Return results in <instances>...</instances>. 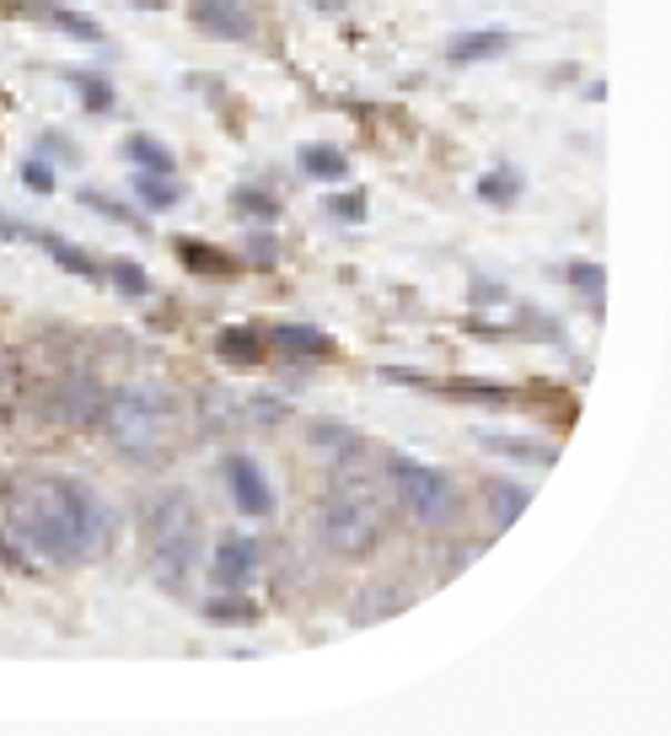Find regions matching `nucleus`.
I'll return each instance as SVG.
<instances>
[{
    "mask_svg": "<svg viewBox=\"0 0 671 736\" xmlns=\"http://www.w3.org/2000/svg\"><path fill=\"white\" fill-rule=\"evenodd\" d=\"M124 156H129L140 173H167V178L178 173V156L167 151L161 140H151V135H129V140H124Z\"/></svg>",
    "mask_w": 671,
    "mask_h": 736,
    "instance_id": "nucleus-16",
    "label": "nucleus"
},
{
    "mask_svg": "<svg viewBox=\"0 0 671 736\" xmlns=\"http://www.w3.org/2000/svg\"><path fill=\"white\" fill-rule=\"evenodd\" d=\"M76 199H81V205H87V210H102V215H108V220H119V226H129V232H140V237H146V232H151V220H146V215L124 210L119 199H108V194H97V188H81V194H76Z\"/></svg>",
    "mask_w": 671,
    "mask_h": 736,
    "instance_id": "nucleus-21",
    "label": "nucleus"
},
{
    "mask_svg": "<svg viewBox=\"0 0 671 736\" xmlns=\"http://www.w3.org/2000/svg\"><path fill=\"white\" fill-rule=\"evenodd\" d=\"M215 350H220V361H226V366L253 371L258 361H264V334H253V328H220Z\"/></svg>",
    "mask_w": 671,
    "mask_h": 736,
    "instance_id": "nucleus-13",
    "label": "nucleus"
},
{
    "mask_svg": "<svg viewBox=\"0 0 671 736\" xmlns=\"http://www.w3.org/2000/svg\"><path fill=\"white\" fill-rule=\"evenodd\" d=\"M129 6H140V11H161L167 0H129Z\"/></svg>",
    "mask_w": 671,
    "mask_h": 736,
    "instance_id": "nucleus-33",
    "label": "nucleus"
},
{
    "mask_svg": "<svg viewBox=\"0 0 671 736\" xmlns=\"http://www.w3.org/2000/svg\"><path fill=\"white\" fill-rule=\"evenodd\" d=\"M323 210L334 215V220H366V194H361V188H355V194H334Z\"/></svg>",
    "mask_w": 671,
    "mask_h": 736,
    "instance_id": "nucleus-25",
    "label": "nucleus"
},
{
    "mask_svg": "<svg viewBox=\"0 0 671 736\" xmlns=\"http://www.w3.org/2000/svg\"><path fill=\"white\" fill-rule=\"evenodd\" d=\"M564 275H570V285H580L585 296H602V291H608V275H602L596 264H570Z\"/></svg>",
    "mask_w": 671,
    "mask_h": 736,
    "instance_id": "nucleus-28",
    "label": "nucleus"
},
{
    "mask_svg": "<svg viewBox=\"0 0 671 736\" xmlns=\"http://www.w3.org/2000/svg\"><path fill=\"white\" fill-rule=\"evenodd\" d=\"M0 237H6V243H22V237H32V232L22 226V220H6V215H0Z\"/></svg>",
    "mask_w": 671,
    "mask_h": 736,
    "instance_id": "nucleus-30",
    "label": "nucleus"
},
{
    "mask_svg": "<svg viewBox=\"0 0 671 736\" xmlns=\"http://www.w3.org/2000/svg\"><path fill=\"white\" fill-rule=\"evenodd\" d=\"M296 167H302L306 178H317V184H338V178H349V156L328 146V140H312L296 151Z\"/></svg>",
    "mask_w": 671,
    "mask_h": 736,
    "instance_id": "nucleus-11",
    "label": "nucleus"
},
{
    "mask_svg": "<svg viewBox=\"0 0 671 736\" xmlns=\"http://www.w3.org/2000/svg\"><path fill=\"white\" fill-rule=\"evenodd\" d=\"M247 253H253V264H264V269H269V264H275V258H279L275 237H253V247H247Z\"/></svg>",
    "mask_w": 671,
    "mask_h": 736,
    "instance_id": "nucleus-29",
    "label": "nucleus"
},
{
    "mask_svg": "<svg viewBox=\"0 0 671 736\" xmlns=\"http://www.w3.org/2000/svg\"><path fill=\"white\" fill-rule=\"evenodd\" d=\"M526 506H532V490H521L516 479H494V484H489V511H494V527H500V532L516 522Z\"/></svg>",
    "mask_w": 671,
    "mask_h": 736,
    "instance_id": "nucleus-15",
    "label": "nucleus"
},
{
    "mask_svg": "<svg viewBox=\"0 0 671 736\" xmlns=\"http://www.w3.org/2000/svg\"><path fill=\"white\" fill-rule=\"evenodd\" d=\"M511 49V32L505 28H478V32H457L446 43V60L452 65H478V60H500Z\"/></svg>",
    "mask_w": 671,
    "mask_h": 736,
    "instance_id": "nucleus-9",
    "label": "nucleus"
},
{
    "mask_svg": "<svg viewBox=\"0 0 671 736\" xmlns=\"http://www.w3.org/2000/svg\"><path fill=\"white\" fill-rule=\"evenodd\" d=\"M387 484H393L397 506L414 517V522L425 527H446L457 517V490H452V479L441 473V468H430L420 458H387Z\"/></svg>",
    "mask_w": 671,
    "mask_h": 736,
    "instance_id": "nucleus-5",
    "label": "nucleus"
},
{
    "mask_svg": "<svg viewBox=\"0 0 671 736\" xmlns=\"http://www.w3.org/2000/svg\"><path fill=\"white\" fill-rule=\"evenodd\" d=\"M43 17H49V22H55L60 32L81 38V43H97V38H102V28H97L92 17H81V11H65V6H43Z\"/></svg>",
    "mask_w": 671,
    "mask_h": 736,
    "instance_id": "nucleus-23",
    "label": "nucleus"
},
{
    "mask_svg": "<svg viewBox=\"0 0 671 736\" xmlns=\"http://www.w3.org/2000/svg\"><path fill=\"white\" fill-rule=\"evenodd\" d=\"M205 618H210V624H253L258 608H253V602H210Z\"/></svg>",
    "mask_w": 671,
    "mask_h": 736,
    "instance_id": "nucleus-26",
    "label": "nucleus"
},
{
    "mask_svg": "<svg viewBox=\"0 0 671 736\" xmlns=\"http://www.w3.org/2000/svg\"><path fill=\"white\" fill-rule=\"evenodd\" d=\"M387 527H393V494L361 468L349 473V462H344L334 494L323 500V543L344 559H366L387 538Z\"/></svg>",
    "mask_w": 671,
    "mask_h": 736,
    "instance_id": "nucleus-3",
    "label": "nucleus"
},
{
    "mask_svg": "<svg viewBox=\"0 0 671 736\" xmlns=\"http://www.w3.org/2000/svg\"><path fill=\"white\" fill-rule=\"evenodd\" d=\"M231 210L247 215V220H264V226H275V220H279V199H275V194H264V188L243 184V188H231Z\"/></svg>",
    "mask_w": 671,
    "mask_h": 736,
    "instance_id": "nucleus-20",
    "label": "nucleus"
},
{
    "mask_svg": "<svg viewBox=\"0 0 671 736\" xmlns=\"http://www.w3.org/2000/svg\"><path fill=\"white\" fill-rule=\"evenodd\" d=\"M210 570H215V586H226V591L253 586V576H258V543H247V538H220Z\"/></svg>",
    "mask_w": 671,
    "mask_h": 736,
    "instance_id": "nucleus-8",
    "label": "nucleus"
},
{
    "mask_svg": "<svg viewBox=\"0 0 671 736\" xmlns=\"http://www.w3.org/2000/svg\"><path fill=\"white\" fill-rule=\"evenodd\" d=\"M220 479H226V490H231V500H237V511L243 517H269L275 511V490H269V479H264V468L253 458H226L220 462Z\"/></svg>",
    "mask_w": 671,
    "mask_h": 736,
    "instance_id": "nucleus-7",
    "label": "nucleus"
},
{
    "mask_svg": "<svg viewBox=\"0 0 671 736\" xmlns=\"http://www.w3.org/2000/svg\"><path fill=\"white\" fill-rule=\"evenodd\" d=\"M521 188H526V184H521V167H494V173L478 178V199L505 210V205H516V199H521Z\"/></svg>",
    "mask_w": 671,
    "mask_h": 736,
    "instance_id": "nucleus-18",
    "label": "nucleus"
},
{
    "mask_svg": "<svg viewBox=\"0 0 671 736\" xmlns=\"http://www.w3.org/2000/svg\"><path fill=\"white\" fill-rule=\"evenodd\" d=\"M188 22L205 38H226V43L258 38V17L247 0H188Z\"/></svg>",
    "mask_w": 671,
    "mask_h": 736,
    "instance_id": "nucleus-6",
    "label": "nucleus"
},
{
    "mask_svg": "<svg viewBox=\"0 0 671 736\" xmlns=\"http://www.w3.org/2000/svg\"><path fill=\"white\" fill-rule=\"evenodd\" d=\"M97 420L108 430V441L135 462L167 458L172 441H178V403H172L167 387H151V382H129L119 393H108Z\"/></svg>",
    "mask_w": 671,
    "mask_h": 736,
    "instance_id": "nucleus-2",
    "label": "nucleus"
},
{
    "mask_svg": "<svg viewBox=\"0 0 671 736\" xmlns=\"http://www.w3.org/2000/svg\"><path fill=\"white\" fill-rule=\"evenodd\" d=\"M38 243H43V253L60 264L65 275H76V279H102V269L92 264V253L87 247H76L70 237H60V232H38Z\"/></svg>",
    "mask_w": 671,
    "mask_h": 736,
    "instance_id": "nucleus-12",
    "label": "nucleus"
},
{
    "mask_svg": "<svg viewBox=\"0 0 671 736\" xmlns=\"http://www.w3.org/2000/svg\"><path fill=\"white\" fill-rule=\"evenodd\" d=\"M306 6H317V11H344L349 0H306Z\"/></svg>",
    "mask_w": 671,
    "mask_h": 736,
    "instance_id": "nucleus-32",
    "label": "nucleus"
},
{
    "mask_svg": "<svg viewBox=\"0 0 671 736\" xmlns=\"http://www.w3.org/2000/svg\"><path fill=\"white\" fill-rule=\"evenodd\" d=\"M22 188L43 199V194H55V173H49V167H43L38 156H28V161H22Z\"/></svg>",
    "mask_w": 671,
    "mask_h": 736,
    "instance_id": "nucleus-27",
    "label": "nucleus"
},
{
    "mask_svg": "<svg viewBox=\"0 0 671 736\" xmlns=\"http://www.w3.org/2000/svg\"><path fill=\"white\" fill-rule=\"evenodd\" d=\"M146 549H151V570L161 586H188L205 553V522L194 511L188 494H161L146 511Z\"/></svg>",
    "mask_w": 671,
    "mask_h": 736,
    "instance_id": "nucleus-4",
    "label": "nucleus"
},
{
    "mask_svg": "<svg viewBox=\"0 0 671 736\" xmlns=\"http://www.w3.org/2000/svg\"><path fill=\"white\" fill-rule=\"evenodd\" d=\"M108 279L119 285L124 296H146V291H151V279H146V269H140V264H129V258H119V264L108 269Z\"/></svg>",
    "mask_w": 671,
    "mask_h": 736,
    "instance_id": "nucleus-24",
    "label": "nucleus"
},
{
    "mask_svg": "<svg viewBox=\"0 0 671 736\" xmlns=\"http://www.w3.org/2000/svg\"><path fill=\"white\" fill-rule=\"evenodd\" d=\"M135 199L151 205V210H167V205H178V184H167V173H140L135 167Z\"/></svg>",
    "mask_w": 671,
    "mask_h": 736,
    "instance_id": "nucleus-22",
    "label": "nucleus"
},
{
    "mask_svg": "<svg viewBox=\"0 0 671 736\" xmlns=\"http://www.w3.org/2000/svg\"><path fill=\"white\" fill-rule=\"evenodd\" d=\"M0 522L11 543H22L49 565H81L108 553L114 543V517L92 484L70 473H43V468L0 484Z\"/></svg>",
    "mask_w": 671,
    "mask_h": 736,
    "instance_id": "nucleus-1",
    "label": "nucleus"
},
{
    "mask_svg": "<svg viewBox=\"0 0 671 736\" xmlns=\"http://www.w3.org/2000/svg\"><path fill=\"white\" fill-rule=\"evenodd\" d=\"M43 151H55V156H65V161H70V156H76V146H70V140H60V135H55V140L43 135Z\"/></svg>",
    "mask_w": 671,
    "mask_h": 736,
    "instance_id": "nucleus-31",
    "label": "nucleus"
},
{
    "mask_svg": "<svg viewBox=\"0 0 671 736\" xmlns=\"http://www.w3.org/2000/svg\"><path fill=\"white\" fill-rule=\"evenodd\" d=\"M264 344H275L285 355H312V361H328L334 355V338L323 334V328H306V323H275Z\"/></svg>",
    "mask_w": 671,
    "mask_h": 736,
    "instance_id": "nucleus-10",
    "label": "nucleus"
},
{
    "mask_svg": "<svg viewBox=\"0 0 671 736\" xmlns=\"http://www.w3.org/2000/svg\"><path fill=\"white\" fill-rule=\"evenodd\" d=\"M178 258H184L194 275H231V269H237V264H231L220 247L199 243V237H178Z\"/></svg>",
    "mask_w": 671,
    "mask_h": 736,
    "instance_id": "nucleus-17",
    "label": "nucleus"
},
{
    "mask_svg": "<svg viewBox=\"0 0 671 736\" xmlns=\"http://www.w3.org/2000/svg\"><path fill=\"white\" fill-rule=\"evenodd\" d=\"M478 446H484V452H494V458L537 462V468H549V462L559 458L549 441H526V435H478Z\"/></svg>",
    "mask_w": 671,
    "mask_h": 736,
    "instance_id": "nucleus-14",
    "label": "nucleus"
},
{
    "mask_svg": "<svg viewBox=\"0 0 671 736\" xmlns=\"http://www.w3.org/2000/svg\"><path fill=\"white\" fill-rule=\"evenodd\" d=\"M70 87H76V97H81L92 114H114V102H119L114 81H108V76H97V70H70Z\"/></svg>",
    "mask_w": 671,
    "mask_h": 736,
    "instance_id": "nucleus-19",
    "label": "nucleus"
}]
</instances>
